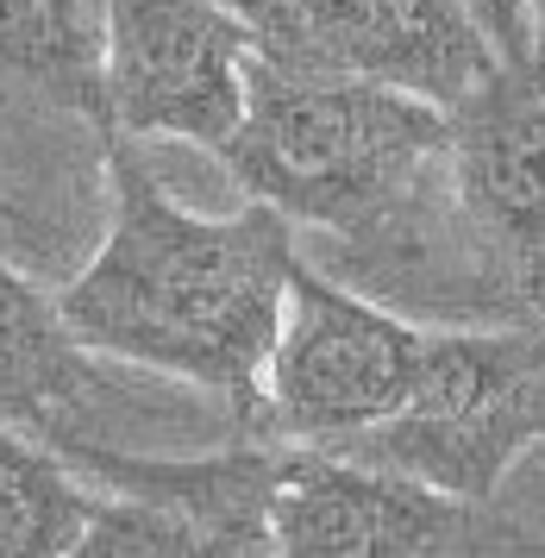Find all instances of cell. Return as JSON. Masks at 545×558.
<instances>
[{
	"instance_id": "6da1fadb",
	"label": "cell",
	"mask_w": 545,
	"mask_h": 558,
	"mask_svg": "<svg viewBox=\"0 0 545 558\" xmlns=\"http://www.w3.org/2000/svg\"><path fill=\"white\" fill-rule=\"evenodd\" d=\"M107 195L95 257L57 289L70 332L95 357L195 383L232 408L239 433H257L264 364L301 264L295 227L264 202L220 220L182 207L125 132L107 138Z\"/></svg>"
},
{
	"instance_id": "7a4b0ae2",
	"label": "cell",
	"mask_w": 545,
	"mask_h": 558,
	"mask_svg": "<svg viewBox=\"0 0 545 558\" xmlns=\"http://www.w3.org/2000/svg\"><path fill=\"white\" fill-rule=\"evenodd\" d=\"M446 151V107L332 63L251 51L245 120L220 145V163L289 227L339 239L396 207Z\"/></svg>"
},
{
	"instance_id": "3957f363",
	"label": "cell",
	"mask_w": 545,
	"mask_h": 558,
	"mask_svg": "<svg viewBox=\"0 0 545 558\" xmlns=\"http://www.w3.org/2000/svg\"><path fill=\"white\" fill-rule=\"evenodd\" d=\"M545 446V320L426 327L408 402L326 452L496 502L514 458Z\"/></svg>"
},
{
	"instance_id": "277c9868",
	"label": "cell",
	"mask_w": 545,
	"mask_h": 558,
	"mask_svg": "<svg viewBox=\"0 0 545 558\" xmlns=\"http://www.w3.org/2000/svg\"><path fill=\"white\" fill-rule=\"evenodd\" d=\"M545 539L496 502L289 439L270 558H540Z\"/></svg>"
},
{
	"instance_id": "5b68a950",
	"label": "cell",
	"mask_w": 545,
	"mask_h": 558,
	"mask_svg": "<svg viewBox=\"0 0 545 558\" xmlns=\"http://www.w3.org/2000/svg\"><path fill=\"white\" fill-rule=\"evenodd\" d=\"M421 352V320H401L396 307L358 295L301 257L289 282V314L264 364L257 433L301 439V446H339L408 402Z\"/></svg>"
},
{
	"instance_id": "8992f818",
	"label": "cell",
	"mask_w": 545,
	"mask_h": 558,
	"mask_svg": "<svg viewBox=\"0 0 545 558\" xmlns=\"http://www.w3.org/2000/svg\"><path fill=\"white\" fill-rule=\"evenodd\" d=\"M107 126L125 138H189L220 151L245 120L257 32L226 0H100Z\"/></svg>"
},
{
	"instance_id": "52a82bcc",
	"label": "cell",
	"mask_w": 545,
	"mask_h": 558,
	"mask_svg": "<svg viewBox=\"0 0 545 558\" xmlns=\"http://www.w3.org/2000/svg\"><path fill=\"white\" fill-rule=\"evenodd\" d=\"M326 245H332V277L371 302L396 307L401 320H421V327L540 320L458 202L451 151L396 207H383L376 220H364L358 232H339Z\"/></svg>"
},
{
	"instance_id": "ba28073f",
	"label": "cell",
	"mask_w": 545,
	"mask_h": 558,
	"mask_svg": "<svg viewBox=\"0 0 545 558\" xmlns=\"http://www.w3.org/2000/svg\"><path fill=\"white\" fill-rule=\"evenodd\" d=\"M446 126L458 202L545 320V51L501 57Z\"/></svg>"
},
{
	"instance_id": "9c48e42d",
	"label": "cell",
	"mask_w": 545,
	"mask_h": 558,
	"mask_svg": "<svg viewBox=\"0 0 545 558\" xmlns=\"http://www.w3.org/2000/svg\"><path fill=\"white\" fill-rule=\"evenodd\" d=\"M295 51L351 76L408 88L433 107H458L501 63L464 0H289Z\"/></svg>"
},
{
	"instance_id": "30bf717a",
	"label": "cell",
	"mask_w": 545,
	"mask_h": 558,
	"mask_svg": "<svg viewBox=\"0 0 545 558\" xmlns=\"http://www.w3.org/2000/svg\"><path fill=\"white\" fill-rule=\"evenodd\" d=\"M138 396L107 377V364L63 320L57 295H45L13 257L0 252V427H20L63 452L75 439L125 446Z\"/></svg>"
},
{
	"instance_id": "8fae6325",
	"label": "cell",
	"mask_w": 545,
	"mask_h": 558,
	"mask_svg": "<svg viewBox=\"0 0 545 558\" xmlns=\"http://www.w3.org/2000/svg\"><path fill=\"white\" fill-rule=\"evenodd\" d=\"M0 88L113 138L100 0H0Z\"/></svg>"
},
{
	"instance_id": "7c38bea8",
	"label": "cell",
	"mask_w": 545,
	"mask_h": 558,
	"mask_svg": "<svg viewBox=\"0 0 545 558\" xmlns=\"http://www.w3.org/2000/svg\"><path fill=\"white\" fill-rule=\"evenodd\" d=\"M95 496V483L45 439L0 427V558H70Z\"/></svg>"
},
{
	"instance_id": "4fadbf2b",
	"label": "cell",
	"mask_w": 545,
	"mask_h": 558,
	"mask_svg": "<svg viewBox=\"0 0 545 558\" xmlns=\"http://www.w3.org/2000/svg\"><path fill=\"white\" fill-rule=\"evenodd\" d=\"M70 558H245V553L164 502L125 496V489H100L95 514H88L82 539L70 546Z\"/></svg>"
},
{
	"instance_id": "5bb4252c",
	"label": "cell",
	"mask_w": 545,
	"mask_h": 558,
	"mask_svg": "<svg viewBox=\"0 0 545 558\" xmlns=\"http://www.w3.org/2000/svg\"><path fill=\"white\" fill-rule=\"evenodd\" d=\"M476 13V26L489 32V45L501 57H526L533 51V20H526V0H464Z\"/></svg>"
},
{
	"instance_id": "9a60e30c",
	"label": "cell",
	"mask_w": 545,
	"mask_h": 558,
	"mask_svg": "<svg viewBox=\"0 0 545 558\" xmlns=\"http://www.w3.org/2000/svg\"><path fill=\"white\" fill-rule=\"evenodd\" d=\"M251 32H257V51H295V7L289 0H226Z\"/></svg>"
},
{
	"instance_id": "2e32d148",
	"label": "cell",
	"mask_w": 545,
	"mask_h": 558,
	"mask_svg": "<svg viewBox=\"0 0 545 558\" xmlns=\"http://www.w3.org/2000/svg\"><path fill=\"white\" fill-rule=\"evenodd\" d=\"M526 20H533V51H545V0H526Z\"/></svg>"
},
{
	"instance_id": "e0dca14e",
	"label": "cell",
	"mask_w": 545,
	"mask_h": 558,
	"mask_svg": "<svg viewBox=\"0 0 545 558\" xmlns=\"http://www.w3.org/2000/svg\"><path fill=\"white\" fill-rule=\"evenodd\" d=\"M0 227H13V202L7 195H0Z\"/></svg>"
}]
</instances>
